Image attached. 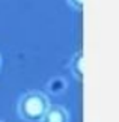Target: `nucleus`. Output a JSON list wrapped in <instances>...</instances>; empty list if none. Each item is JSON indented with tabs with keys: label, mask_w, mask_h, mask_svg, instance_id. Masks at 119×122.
<instances>
[{
	"label": "nucleus",
	"mask_w": 119,
	"mask_h": 122,
	"mask_svg": "<svg viewBox=\"0 0 119 122\" xmlns=\"http://www.w3.org/2000/svg\"><path fill=\"white\" fill-rule=\"evenodd\" d=\"M83 50H78L77 53L72 56L71 59V71H72V76L77 78L78 81L83 80V74H84V65H83Z\"/></svg>",
	"instance_id": "obj_3"
},
{
	"label": "nucleus",
	"mask_w": 119,
	"mask_h": 122,
	"mask_svg": "<svg viewBox=\"0 0 119 122\" xmlns=\"http://www.w3.org/2000/svg\"><path fill=\"white\" fill-rule=\"evenodd\" d=\"M66 3L75 11H82L83 9V0H66Z\"/></svg>",
	"instance_id": "obj_4"
},
{
	"label": "nucleus",
	"mask_w": 119,
	"mask_h": 122,
	"mask_svg": "<svg viewBox=\"0 0 119 122\" xmlns=\"http://www.w3.org/2000/svg\"><path fill=\"white\" fill-rule=\"evenodd\" d=\"M0 122H2V121H0Z\"/></svg>",
	"instance_id": "obj_6"
},
{
	"label": "nucleus",
	"mask_w": 119,
	"mask_h": 122,
	"mask_svg": "<svg viewBox=\"0 0 119 122\" xmlns=\"http://www.w3.org/2000/svg\"><path fill=\"white\" fill-rule=\"evenodd\" d=\"M0 66H2V57H0Z\"/></svg>",
	"instance_id": "obj_5"
},
{
	"label": "nucleus",
	"mask_w": 119,
	"mask_h": 122,
	"mask_svg": "<svg viewBox=\"0 0 119 122\" xmlns=\"http://www.w3.org/2000/svg\"><path fill=\"white\" fill-rule=\"evenodd\" d=\"M50 107V100L41 91H29L20 98L17 104L18 116L26 122H41L47 109Z\"/></svg>",
	"instance_id": "obj_1"
},
{
	"label": "nucleus",
	"mask_w": 119,
	"mask_h": 122,
	"mask_svg": "<svg viewBox=\"0 0 119 122\" xmlns=\"http://www.w3.org/2000/svg\"><path fill=\"white\" fill-rule=\"evenodd\" d=\"M41 122H69V113L59 104H50Z\"/></svg>",
	"instance_id": "obj_2"
}]
</instances>
